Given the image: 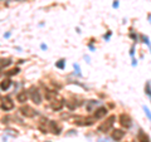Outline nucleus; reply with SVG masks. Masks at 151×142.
Listing matches in <instances>:
<instances>
[{
	"label": "nucleus",
	"instance_id": "1",
	"mask_svg": "<svg viewBox=\"0 0 151 142\" xmlns=\"http://www.w3.org/2000/svg\"><path fill=\"white\" fill-rule=\"evenodd\" d=\"M115 119H116V117H115V116H111V117H110V118L107 119V121H106V122H103L101 126L98 127V131H99V132H107V131H108V130L112 127L113 122H115Z\"/></svg>",
	"mask_w": 151,
	"mask_h": 142
},
{
	"label": "nucleus",
	"instance_id": "2",
	"mask_svg": "<svg viewBox=\"0 0 151 142\" xmlns=\"http://www.w3.org/2000/svg\"><path fill=\"white\" fill-rule=\"evenodd\" d=\"M0 107H1L3 110H5V111H9V110H12V108L14 107V103H13V101L10 99L9 97H6V98L3 99L1 106H0Z\"/></svg>",
	"mask_w": 151,
	"mask_h": 142
},
{
	"label": "nucleus",
	"instance_id": "3",
	"mask_svg": "<svg viewBox=\"0 0 151 142\" xmlns=\"http://www.w3.org/2000/svg\"><path fill=\"white\" fill-rule=\"evenodd\" d=\"M49 128H50V131H52L54 134H59L61 131H62V126H61L58 122H56V121H50Z\"/></svg>",
	"mask_w": 151,
	"mask_h": 142
},
{
	"label": "nucleus",
	"instance_id": "4",
	"mask_svg": "<svg viewBox=\"0 0 151 142\" xmlns=\"http://www.w3.org/2000/svg\"><path fill=\"white\" fill-rule=\"evenodd\" d=\"M120 123H121V126H123V127H130L131 126V118H130V116L122 113V114L120 116Z\"/></svg>",
	"mask_w": 151,
	"mask_h": 142
},
{
	"label": "nucleus",
	"instance_id": "5",
	"mask_svg": "<svg viewBox=\"0 0 151 142\" xmlns=\"http://www.w3.org/2000/svg\"><path fill=\"white\" fill-rule=\"evenodd\" d=\"M20 112H21V114L25 116V117H28V118H30V117H33V116H34V111H33V108L29 107V106L21 107V108H20Z\"/></svg>",
	"mask_w": 151,
	"mask_h": 142
},
{
	"label": "nucleus",
	"instance_id": "6",
	"mask_svg": "<svg viewBox=\"0 0 151 142\" xmlns=\"http://www.w3.org/2000/svg\"><path fill=\"white\" fill-rule=\"evenodd\" d=\"M32 99H33V102H34V103H37V104H39L40 102H42V98H40V94H39V91H34L33 89L32 91Z\"/></svg>",
	"mask_w": 151,
	"mask_h": 142
},
{
	"label": "nucleus",
	"instance_id": "7",
	"mask_svg": "<svg viewBox=\"0 0 151 142\" xmlns=\"http://www.w3.org/2000/svg\"><path fill=\"white\" fill-rule=\"evenodd\" d=\"M123 136H125V131H122V130H115L112 132V138L116 141H120Z\"/></svg>",
	"mask_w": 151,
	"mask_h": 142
},
{
	"label": "nucleus",
	"instance_id": "8",
	"mask_svg": "<svg viewBox=\"0 0 151 142\" xmlns=\"http://www.w3.org/2000/svg\"><path fill=\"white\" fill-rule=\"evenodd\" d=\"M106 114H107V108L101 107L94 112V118H102V117H105Z\"/></svg>",
	"mask_w": 151,
	"mask_h": 142
},
{
	"label": "nucleus",
	"instance_id": "9",
	"mask_svg": "<svg viewBox=\"0 0 151 142\" xmlns=\"http://www.w3.org/2000/svg\"><path fill=\"white\" fill-rule=\"evenodd\" d=\"M137 141L139 142H150V138H149V136H147L145 132L140 131L139 134H137Z\"/></svg>",
	"mask_w": 151,
	"mask_h": 142
},
{
	"label": "nucleus",
	"instance_id": "10",
	"mask_svg": "<svg viewBox=\"0 0 151 142\" xmlns=\"http://www.w3.org/2000/svg\"><path fill=\"white\" fill-rule=\"evenodd\" d=\"M10 84H12V81H10L9 78H6V79H4V81L0 83V89H1V91H6L10 87Z\"/></svg>",
	"mask_w": 151,
	"mask_h": 142
},
{
	"label": "nucleus",
	"instance_id": "11",
	"mask_svg": "<svg viewBox=\"0 0 151 142\" xmlns=\"http://www.w3.org/2000/svg\"><path fill=\"white\" fill-rule=\"evenodd\" d=\"M16 99H18V102H20V103H24V102L28 99V93L27 92H20L16 96Z\"/></svg>",
	"mask_w": 151,
	"mask_h": 142
},
{
	"label": "nucleus",
	"instance_id": "12",
	"mask_svg": "<svg viewBox=\"0 0 151 142\" xmlns=\"http://www.w3.org/2000/svg\"><path fill=\"white\" fill-rule=\"evenodd\" d=\"M62 107H63V102L62 101H57V102H54V103L52 104V108L54 111H59Z\"/></svg>",
	"mask_w": 151,
	"mask_h": 142
},
{
	"label": "nucleus",
	"instance_id": "13",
	"mask_svg": "<svg viewBox=\"0 0 151 142\" xmlns=\"http://www.w3.org/2000/svg\"><path fill=\"white\" fill-rule=\"evenodd\" d=\"M19 71H20V69L19 68H13V69H10V71H8V72H6V75H8V77H10V75H15V74H18V73H19Z\"/></svg>",
	"mask_w": 151,
	"mask_h": 142
},
{
	"label": "nucleus",
	"instance_id": "14",
	"mask_svg": "<svg viewBox=\"0 0 151 142\" xmlns=\"http://www.w3.org/2000/svg\"><path fill=\"white\" fill-rule=\"evenodd\" d=\"M10 63H12L10 59H0V69H3L4 67H8Z\"/></svg>",
	"mask_w": 151,
	"mask_h": 142
},
{
	"label": "nucleus",
	"instance_id": "15",
	"mask_svg": "<svg viewBox=\"0 0 151 142\" xmlns=\"http://www.w3.org/2000/svg\"><path fill=\"white\" fill-rule=\"evenodd\" d=\"M94 118H92V117H87V118H84V122L82 123V125H86V126H91V125H93L94 121H93Z\"/></svg>",
	"mask_w": 151,
	"mask_h": 142
},
{
	"label": "nucleus",
	"instance_id": "16",
	"mask_svg": "<svg viewBox=\"0 0 151 142\" xmlns=\"http://www.w3.org/2000/svg\"><path fill=\"white\" fill-rule=\"evenodd\" d=\"M53 97H56V92H49V91H48V92H47V98H48V99H52V98Z\"/></svg>",
	"mask_w": 151,
	"mask_h": 142
},
{
	"label": "nucleus",
	"instance_id": "17",
	"mask_svg": "<svg viewBox=\"0 0 151 142\" xmlns=\"http://www.w3.org/2000/svg\"><path fill=\"white\" fill-rule=\"evenodd\" d=\"M64 62H65V60H63V59H62L61 62H58V63H57L56 65H57V67H58V68H61V69H63V68H64Z\"/></svg>",
	"mask_w": 151,
	"mask_h": 142
},
{
	"label": "nucleus",
	"instance_id": "18",
	"mask_svg": "<svg viewBox=\"0 0 151 142\" xmlns=\"http://www.w3.org/2000/svg\"><path fill=\"white\" fill-rule=\"evenodd\" d=\"M146 93L150 94V83H147V88H146Z\"/></svg>",
	"mask_w": 151,
	"mask_h": 142
},
{
	"label": "nucleus",
	"instance_id": "19",
	"mask_svg": "<svg viewBox=\"0 0 151 142\" xmlns=\"http://www.w3.org/2000/svg\"><path fill=\"white\" fill-rule=\"evenodd\" d=\"M117 6H118V1H115L113 3V8H117Z\"/></svg>",
	"mask_w": 151,
	"mask_h": 142
}]
</instances>
